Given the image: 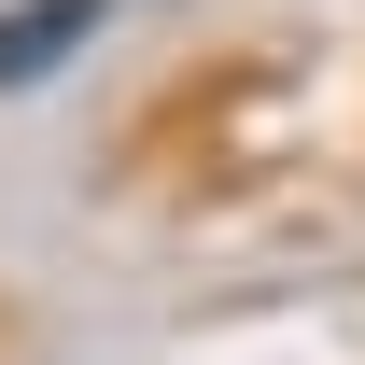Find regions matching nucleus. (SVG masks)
<instances>
[{"label":"nucleus","mask_w":365,"mask_h":365,"mask_svg":"<svg viewBox=\"0 0 365 365\" xmlns=\"http://www.w3.org/2000/svg\"><path fill=\"white\" fill-rule=\"evenodd\" d=\"M98 14H113V0H14V14H0V98L43 85V71H71Z\"/></svg>","instance_id":"f257e3e1"},{"label":"nucleus","mask_w":365,"mask_h":365,"mask_svg":"<svg viewBox=\"0 0 365 365\" xmlns=\"http://www.w3.org/2000/svg\"><path fill=\"white\" fill-rule=\"evenodd\" d=\"M113 14H155V0H113Z\"/></svg>","instance_id":"f03ea898"}]
</instances>
